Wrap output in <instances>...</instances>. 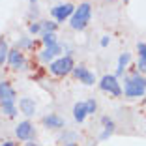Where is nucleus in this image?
Instances as JSON below:
<instances>
[{"label": "nucleus", "mask_w": 146, "mask_h": 146, "mask_svg": "<svg viewBox=\"0 0 146 146\" xmlns=\"http://www.w3.org/2000/svg\"><path fill=\"white\" fill-rule=\"evenodd\" d=\"M139 60H146V43H139Z\"/></svg>", "instance_id": "nucleus-21"}, {"label": "nucleus", "mask_w": 146, "mask_h": 146, "mask_svg": "<svg viewBox=\"0 0 146 146\" xmlns=\"http://www.w3.org/2000/svg\"><path fill=\"white\" fill-rule=\"evenodd\" d=\"M144 84H146V81H144Z\"/></svg>", "instance_id": "nucleus-29"}, {"label": "nucleus", "mask_w": 146, "mask_h": 146, "mask_svg": "<svg viewBox=\"0 0 146 146\" xmlns=\"http://www.w3.org/2000/svg\"><path fill=\"white\" fill-rule=\"evenodd\" d=\"M15 133H17V137L21 139V141H28V139L32 137V133H34V125H32L28 120H25V122H21V124L17 125Z\"/></svg>", "instance_id": "nucleus-8"}, {"label": "nucleus", "mask_w": 146, "mask_h": 146, "mask_svg": "<svg viewBox=\"0 0 146 146\" xmlns=\"http://www.w3.org/2000/svg\"><path fill=\"white\" fill-rule=\"evenodd\" d=\"M2 111H4L9 118H13V116L17 114V107H15V105H4V107H2Z\"/></svg>", "instance_id": "nucleus-19"}, {"label": "nucleus", "mask_w": 146, "mask_h": 146, "mask_svg": "<svg viewBox=\"0 0 146 146\" xmlns=\"http://www.w3.org/2000/svg\"><path fill=\"white\" fill-rule=\"evenodd\" d=\"M73 11H75V6L73 4H60V6H54V8L51 9L52 17L56 19V21H66V19L69 17V15H73Z\"/></svg>", "instance_id": "nucleus-6"}, {"label": "nucleus", "mask_w": 146, "mask_h": 146, "mask_svg": "<svg viewBox=\"0 0 146 146\" xmlns=\"http://www.w3.org/2000/svg\"><path fill=\"white\" fill-rule=\"evenodd\" d=\"M146 92V84H144V79L135 73L131 77L125 79V86H124V94L127 98H141L142 94Z\"/></svg>", "instance_id": "nucleus-2"}, {"label": "nucleus", "mask_w": 146, "mask_h": 146, "mask_svg": "<svg viewBox=\"0 0 146 146\" xmlns=\"http://www.w3.org/2000/svg\"><path fill=\"white\" fill-rule=\"evenodd\" d=\"M8 60H9V64H11V68H15V69L23 68V64H25L23 52L19 51V49H13V51H8Z\"/></svg>", "instance_id": "nucleus-9"}, {"label": "nucleus", "mask_w": 146, "mask_h": 146, "mask_svg": "<svg viewBox=\"0 0 146 146\" xmlns=\"http://www.w3.org/2000/svg\"><path fill=\"white\" fill-rule=\"evenodd\" d=\"M103 124L107 125V127H105V131H103V135H101V139H107L109 135L114 131V124H112V120H109V118H103Z\"/></svg>", "instance_id": "nucleus-16"}, {"label": "nucleus", "mask_w": 146, "mask_h": 146, "mask_svg": "<svg viewBox=\"0 0 146 146\" xmlns=\"http://www.w3.org/2000/svg\"><path fill=\"white\" fill-rule=\"evenodd\" d=\"M99 88H101L103 92H109V94L114 96V98L122 96L120 82H118V79H116L114 75H105V77L101 79V82H99Z\"/></svg>", "instance_id": "nucleus-4"}, {"label": "nucleus", "mask_w": 146, "mask_h": 146, "mask_svg": "<svg viewBox=\"0 0 146 146\" xmlns=\"http://www.w3.org/2000/svg\"><path fill=\"white\" fill-rule=\"evenodd\" d=\"M43 43H45V47H52V45H58V43H56V36H54V32L43 34Z\"/></svg>", "instance_id": "nucleus-15"}, {"label": "nucleus", "mask_w": 146, "mask_h": 146, "mask_svg": "<svg viewBox=\"0 0 146 146\" xmlns=\"http://www.w3.org/2000/svg\"><path fill=\"white\" fill-rule=\"evenodd\" d=\"M60 51H62V47L60 45H52V47H47L45 51L41 52V60L43 62H49V60H52L56 54H60Z\"/></svg>", "instance_id": "nucleus-12"}, {"label": "nucleus", "mask_w": 146, "mask_h": 146, "mask_svg": "<svg viewBox=\"0 0 146 146\" xmlns=\"http://www.w3.org/2000/svg\"><path fill=\"white\" fill-rule=\"evenodd\" d=\"M43 124L47 125V127L56 129V127H62V125H64V120H62L60 116H56V114H49V116L43 118Z\"/></svg>", "instance_id": "nucleus-11"}, {"label": "nucleus", "mask_w": 146, "mask_h": 146, "mask_svg": "<svg viewBox=\"0 0 146 146\" xmlns=\"http://www.w3.org/2000/svg\"><path fill=\"white\" fill-rule=\"evenodd\" d=\"M6 58H8V43L0 39V64H4Z\"/></svg>", "instance_id": "nucleus-17"}, {"label": "nucleus", "mask_w": 146, "mask_h": 146, "mask_svg": "<svg viewBox=\"0 0 146 146\" xmlns=\"http://www.w3.org/2000/svg\"><path fill=\"white\" fill-rule=\"evenodd\" d=\"M41 28H43V34H49V32H54L56 30V25H54V23L45 21V23H41Z\"/></svg>", "instance_id": "nucleus-18"}, {"label": "nucleus", "mask_w": 146, "mask_h": 146, "mask_svg": "<svg viewBox=\"0 0 146 146\" xmlns=\"http://www.w3.org/2000/svg\"><path fill=\"white\" fill-rule=\"evenodd\" d=\"M109 41H111V38H109V36H105V38L101 39V45H103V47H107V45H109Z\"/></svg>", "instance_id": "nucleus-24"}, {"label": "nucleus", "mask_w": 146, "mask_h": 146, "mask_svg": "<svg viewBox=\"0 0 146 146\" xmlns=\"http://www.w3.org/2000/svg\"><path fill=\"white\" fill-rule=\"evenodd\" d=\"M73 73H75V77L79 79V82H82V84H86V86H92L96 82L94 73H92L90 69H86L84 66H77V68H73Z\"/></svg>", "instance_id": "nucleus-7"}, {"label": "nucleus", "mask_w": 146, "mask_h": 146, "mask_svg": "<svg viewBox=\"0 0 146 146\" xmlns=\"http://www.w3.org/2000/svg\"><path fill=\"white\" fill-rule=\"evenodd\" d=\"M69 146H75V144H69Z\"/></svg>", "instance_id": "nucleus-28"}, {"label": "nucleus", "mask_w": 146, "mask_h": 146, "mask_svg": "<svg viewBox=\"0 0 146 146\" xmlns=\"http://www.w3.org/2000/svg\"><path fill=\"white\" fill-rule=\"evenodd\" d=\"M129 52H124V54L120 56V60H118V69H116V75L114 77H118V75H122L124 73V69H125V66H127V62H129Z\"/></svg>", "instance_id": "nucleus-14"}, {"label": "nucleus", "mask_w": 146, "mask_h": 146, "mask_svg": "<svg viewBox=\"0 0 146 146\" xmlns=\"http://www.w3.org/2000/svg\"><path fill=\"white\" fill-rule=\"evenodd\" d=\"M39 30H41V25H32L30 26V32H32V34H36V32H39Z\"/></svg>", "instance_id": "nucleus-22"}, {"label": "nucleus", "mask_w": 146, "mask_h": 146, "mask_svg": "<svg viewBox=\"0 0 146 146\" xmlns=\"http://www.w3.org/2000/svg\"><path fill=\"white\" fill-rule=\"evenodd\" d=\"M2 146H13V142H4Z\"/></svg>", "instance_id": "nucleus-25"}, {"label": "nucleus", "mask_w": 146, "mask_h": 146, "mask_svg": "<svg viewBox=\"0 0 146 146\" xmlns=\"http://www.w3.org/2000/svg\"><path fill=\"white\" fill-rule=\"evenodd\" d=\"M84 105H86V112H88V114H94V112H96V101H94V99L84 101Z\"/></svg>", "instance_id": "nucleus-20"}, {"label": "nucleus", "mask_w": 146, "mask_h": 146, "mask_svg": "<svg viewBox=\"0 0 146 146\" xmlns=\"http://www.w3.org/2000/svg\"><path fill=\"white\" fill-rule=\"evenodd\" d=\"M139 69H141V71H146V60H139Z\"/></svg>", "instance_id": "nucleus-23"}, {"label": "nucleus", "mask_w": 146, "mask_h": 146, "mask_svg": "<svg viewBox=\"0 0 146 146\" xmlns=\"http://www.w3.org/2000/svg\"><path fill=\"white\" fill-rule=\"evenodd\" d=\"M28 146H36V144H28Z\"/></svg>", "instance_id": "nucleus-26"}, {"label": "nucleus", "mask_w": 146, "mask_h": 146, "mask_svg": "<svg viewBox=\"0 0 146 146\" xmlns=\"http://www.w3.org/2000/svg\"><path fill=\"white\" fill-rule=\"evenodd\" d=\"M90 17H92V6L88 2L81 4L79 8H75L71 15V28L73 30H84L86 25L90 23Z\"/></svg>", "instance_id": "nucleus-1"}, {"label": "nucleus", "mask_w": 146, "mask_h": 146, "mask_svg": "<svg viewBox=\"0 0 146 146\" xmlns=\"http://www.w3.org/2000/svg\"><path fill=\"white\" fill-rule=\"evenodd\" d=\"M86 114H88V112H86L84 101H81V103H77L75 107H73V118H75L77 122H82L86 118Z\"/></svg>", "instance_id": "nucleus-13"}, {"label": "nucleus", "mask_w": 146, "mask_h": 146, "mask_svg": "<svg viewBox=\"0 0 146 146\" xmlns=\"http://www.w3.org/2000/svg\"><path fill=\"white\" fill-rule=\"evenodd\" d=\"M30 2H36V0H30Z\"/></svg>", "instance_id": "nucleus-27"}, {"label": "nucleus", "mask_w": 146, "mask_h": 146, "mask_svg": "<svg viewBox=\"0 0 146 146\" xmlns=\"http://www.w3.org/2000/svg\"><path fill=\"white\" fill-rule=\"evenodd\" d=\"M17 94L13 90V86L9 82H0V107L4 105H15Z\"/></svg>", "instance_id": "nucleus-5"}, {"label": "nucleus", "mask_w": 146, "mask_h": 146, "mask_svg": "<svg viewBox=\"0 0 146 146\" xmlns=\"http://www.w3.org/2000/svg\"><path fill=\"white\" fill-rule=\"evenodd\" d=\"M19 109H21L23 114L32 116V114L36 112V103H34V99H30V98H23L21 101H19Z\"/></svg>", "instance_id": "nucleus-10"}, {"label": "nucleus", "mask_w": 146, "mask_h": 146, "mask_svg": "<svg viewBox=\"0 0 146 146\" xmlns=\"http://www.w3.org/2000/svg\"><path fill=\"white\" fill-rule=\"evenodd\" d=\"M73 68H75V64H73L71 56H62V58H58L51 64V73H54L58 77H64V75L73 71Z\"/></svg>", "instance_id": "nucleus-3"}]
</instances>
